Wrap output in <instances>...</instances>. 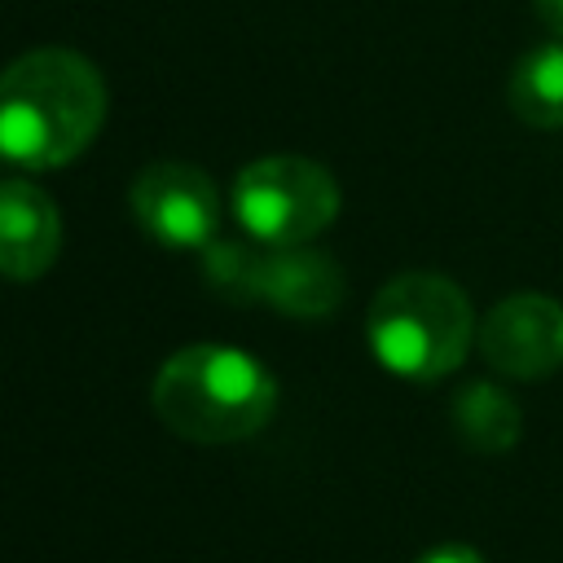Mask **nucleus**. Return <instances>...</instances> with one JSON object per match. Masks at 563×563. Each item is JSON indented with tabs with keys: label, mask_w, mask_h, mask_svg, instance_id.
I'll list each match as a JSON object with an SVG mask.
<instances>
[{
	"label": "nucleus",
	"mask_w": 563,
	"mask_h": 563,
	"mask_svg": "<svg viewBox=\"0 0 563 563\" xmlns=\"http://www.w3.org/2000/svg\"><path fill=\"white\" fill-rule=\"evenodd\" d=\"M106 123V79L75 48H31L0 70V158L26 172L75 163Z\"/></svg>",
	"instance_id": "obj_1"
},
{
	"label": "nucleus",
	"mask_w": 563,
	"mask_h": 563,
	"mask_svg": "<svg viewBox=\"0 0 563 563\" xmlns=\"http://www.w3.org/2000/svg\"><path fill=\"white\" fill-rule=\"evenodd\" d=\"M150 400L172 435L189 444H238L268 427L277 378L242 347L194 343L158 365Z\"/></svg>",
	"instance_id": "obj_2"
},
{
	"label": "nucleus",
	"mask_w": 563,
	"mask_h": 563,
	"mask_svg": "<svg viewBox=\"0 0 563 563\" xmlns=\"http://www.w3.org/2000/svg\"><path fill=\"white\" fill-rule=\"evenodd\" d=\"M475 312L457 282L440 273L391 277L365 317L374 361L409 383H435L453 374L475 343Z\"/></svg>",
	"instance_id": "obj_3"
},
{
	"label": "nucleus",
	"mask_w": 563,
	"mask_h": 563,
	"mask_svg": "<svg viewBox=\"0 0 563 563\" xmlns=\"http://www.w3.org/2000/svg\"><path fill=\"white\" fill-rule=\"evenodd\" d=\"M233 216L264 246H303L339 216L334 176L303 154H264L233 180Z\"/></svg>",
	"instance_id": "obj_4"
},
{
	"label": "nucleus",
	"mask_w": 563,
	"mask_h": 563,
	"mask_svg": "<svg viewBox=\"0 0 563 563\" xmlns=\"http://www.w3.org/2000/svg\"><path fill=\"white\" fill-rule=\"evenodd\" d=\"M128 202H132L136 224L163 246L207 251L216 242L220 194H216V180L194 163L158 158L141 167V176L128 189Z\"/></svg>",
	"instance_id": "obj_5"
},
{
	"label": "nucleus",
	"mask_w": 563,
	"mask_h": 563,
	"mask_svg": "<svg viewBox=\"0 0 563 563\" xmlns=\"http://www.w3.org/2000/svg\"><path fill=\"white\" fill-rule=\"evenodd\" d=\"M475 343L479 356L506 378H550L563 365V303L541 290L506 295L484 312Z\"/></svg>",
	"instance_id": "obj_6"
},
{
	"label": "nucleus",
	"mask_w": 563,
	"mask_h": 563,
	"mask_svg": "<svg viewBox=\"0 0 563 563\" xmlns=\"http://www.w3.org/2000/svg\"><path fill=\"white\" fill-rule=\"evenodd\" d=\"M347 295V277L334 255L317 246H268L260 251L255 303H268L286 317H330Z\"/></svg>",
	"instance_id": "obj_7"
},
{
	"label": "nucleus",
	"mask_w": 563,
	"mask_h": 563,
	"mask_svg": "<svg viewBox=\"0 0 563 563\" xmlns=\"http://www.w3.org/2000/svg\"><path fill=\"white\" fill-rule=\"evenodd\" d=\"M62 251V216L35 180H0V277L35 282Z\"/></svg>",
	"instance_id": "obj_8"
},
{
	"label": "nucleus",
	"mask_w": 563,
	"mask_h": 563,
	"mask_svg": "<svg viewBox=\"0 0 563 563\" xmlns=\"http://www.w3.org/2000/svg\"><path fill=\"white\" fill-rule=\"evenodd\" d=\"M506 101L528 128H563V44L528 48L510 70Z\"/></svg>",
	"instance_id": "obj_9"
},
{
	"label": "nucleus",
	"mask_w": 563,
	"mask_h": 563,
	"mask_svg": "<svg viewBox=\"0 0 563 563\" xmlns=\"http://www.w3.org/2000/svg\"><path fill=\"white\" fill-rule=\"evenodd\" d=\"M453 431L475 453H506V449H515L523 418H519V405L501 387L466 383L453 400Z\"/></svg>",
	"instance_id": "obj_10"
},
{
	"label": "nucleus",
	"mask_w": 563,
	"mask_h": 563,
	"mask_svg": "<svg viewBox=\"0 0 563 563\" xmlns=\"http://www.w3.org/2000/svg\"><path fill=\"white\" fill-rule=\"evenodd\" d=\"M202 273L211 282L216 295L233 299V303H255V277H260V251L242 246V242H211Z\"/></svg>",
	"instance_id": "obj_11"
},
{
	"label": "nucleus",
	"mask_w": 563,
	"mask_h": 563,
	"mask_svg": "<svg viewBox=\"0 0 563 563\" xmlns=\"http://www.w3.org/2000/svg\"><path fill=\"white\" fill-rule=\"evenodd\" d=\"M418 563H488L475 545H462V541H440V545H431Z\"/></svg>",
	"instance_id": "obj_12"
},
{
	"label": "nucleus",
	"mask_w": 563,
	"mask_h": 563,
	"mask_svg": "<svg viewBox=\"0 0 563 563\" xmlns=\"http://www.w3.org/2000/svg\"><path fill=\"white\" fill-rule=\"evenodd\" d=\"M532 9L545 22V31H554L563 40V0H532Z\"/></svg>",
	"instance_id": "obj_13"
}]
</instances>
